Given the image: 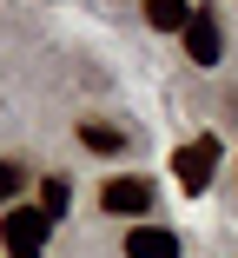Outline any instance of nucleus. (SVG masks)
Segmentation results:
<instances>
[{"label": "nucleus", "mask_w": 238, "mask_h": 258, "mask_svg": "<svg viewBox=\"0 0 238 258\" xmlns=\"http://www.w3.org/2000/svg\"><path fill=\"white\" fill-rule=\"evenodd\" d=\"M20 185H27V172H20L14 159H0V205H14V199H20Z\"/></svg>", "instance_id": "9"}, {"label": "nucleus", "mask_w": 238, "mask_h": 258, "mask_svg": "<svg viewBox=\"0 0 238 258\" xmlns=\"http://www.w3.org/2000/svg\"><path fill=\"white\" fill-rule=\"evenodd\" d=\"M80 139H86V152H126V133L119 126H100V119H86Z\"/></svg>", "instance_id": "7"}, {"label": "nucleus", "mask_w": 238, "mask_h": 258, "mask_svg": "<svg viewBox=\"0 0 238 258\" xmlns=\"http://www.w3.org/2000/svg\"><path fill=\"white\" fill-rule=\"evenodd\" d=\"M100 205H106L113 219H139V212L152 205V185H146V179H132V172H119V179L100 185Z\"/></svg>", "instance_id": "3"}, {"label": "nucleus", "mask_w": 238, "mask_h": 258, "mask_svg": "<svg viewBox=\"0 0 238 258\" xmlns=\"http://www.w3.org/2000/svg\"><path fill=\"white\" fill-rule=\"evenodd\" d=\"M66 205H73V185H66V179H46V185H40V212L53 219V225L66 219Z\"/></svg>", "instance_id": "8"}, {"label": "nucleus", "mask_w": 238, "mask_h": 258, "mask_svg": "<svg viewBox=\"0 0 238 258\" xmlns=\"http://www.w3.org/2000/svg\"><path fill=\"white\" fill-rule=\"evenodd\" d=\"M172 172H179L185 192H205L212 172H218V139H212V133H205V139H185V146L172 152Z\"/></svg>", "instance_id": "2"}, {"label": "nucleus", "mask_w": 238, "mask_h": 258, "mask_svg": "<svg viewBox=\"0 0 238 258\" xmlns=\"http://www.w3.org/2000/svg\"><path fill=\"white\" fill-rule=\"evenodd\" d=\"M192 14L199 7H185V0H146V27H159V33H185Z\"/></svg>", "instance_id": "6"}, {"label": "nucleus", "mask_w": 238, "mask_h": 258, "mask_svg": "<svg viewBox=\"0 0 238 258\" xmlns=\"http://www.w3.org/2000/svg\"><path fill=\"white\" fill-rule=\"evenodd\" d=\"M218 53H225L218 20L212 14H192V27H185V60H192V67H218Z\"/></svg>", "instance_id": "4"}, {"label": "nucleus", "mask_w": 238, "mask_h": 258, "mask_svg": "<svg viewBox=\"0 0 238 258\" xmlns=\"http://www.w3.org/2000/svg\"><path fill=\"white\" fill-rule=\"evenodd\" d=\"M46 232H53V219H46L40 205H7V212H0V245H7V258H40Z\"/></svg>", "instance_id": "1"}, {"label": "nucleus", "mask_w": 238, "mask_h": 258, "mask_svg": "<svg viewBox=\"0 0 238 258\" xmlns=\"http://www.w3.org/2000/svg\"><path fill=\"white\" fill-rule=\"evenodd\" d=\"M126 258H179V232H166V225H132V232H126Z\"/></svg>", "instance_id": "5"}]
</instances>
